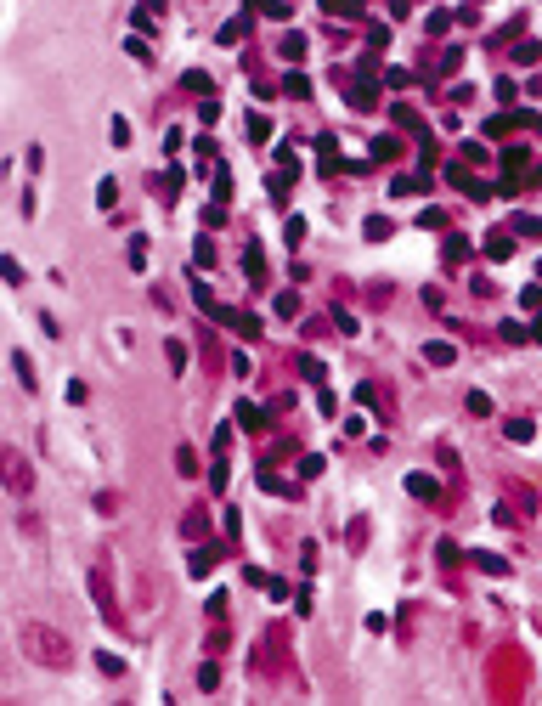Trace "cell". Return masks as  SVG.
Returning a JSON list of instances; mask_svg holds the SVG:
<instances>
[{
    "label": "cell",
    "mask_w": 542,
    "mask_h": 706,
    "mask_svg": "<svg viewBox=\"0 0 542 706\" xmlns=\"http://www.w3.org/2000/svg\"><path fill=\"white\" fill-rule=\"evenodd\" d=\"M23 655H28L34 667H51V673L74 667V644H68V633L46 628V622H23Z\"/></svg>",
    "instance_id": "6da1fadb"
},
{
    "label": "cell",
    "mask_w": 542,
    "mask_h": 706,
    "mask_svg": "<svg viewBox=\"0 0 542 706\" xmlns=\"http://www.w3.org/2000/svg\"><path fill=\"white\" fill-rule=\"evenodd\" d=\"M90 599H96V611H102V622L108 628H125V611H119V593H113V571H108V554L90 565Z\"/></svg>",
    "instance_id": "7a4b0ae2"
},
{
    "label": "cell",
    "mask_w": 542,
    "mask_h": 706,
    "mask_svg": "<svg viewBox=\"0 0 542 706\" xmlns=\"http://www.w3.org/2000/svg\"><path fill=\"white\" fill-rule=\"evenodd\" d=\"M0 486H6L11 497H28V492H34V464H28L17 447H0Z\"/></svg>",
    "instance_id": "3957f363"
},
{
    "label": "cell",
    "mask_w": 542,
    "mask_h": 706,
    "mask_svg": "<svg viewBox=\"0 0 542 706\" xmlns=\"http://www.w3.org/2000/svg\"><path fill=\"white\" fill-rule=\"evenodd\" d=\"M424 362H429V368H452V362H458V345H447V339H429V345H424Z\"/></svg>",
    "instance_id": "277c9868"
},
{
    "label": "cell",
    "mask_w": 542,
    "mask_h": 706,
    "mask_svg": "<svg viewBox=\"0 0 542 706\" xmlns=\"http://www.w3.org/2000/svg\"><path fill=\"white\" fill-rule=\"evenodd\" d=\"M407 492H412V497H424V503H435V497H441V486H435L429 474H407Z\"/></svg>",
    "instance_id": "5b68a950"
},
{
    "label": "cell",
    "mask_w": 542,
    "mask_h": 706,
    "mask_svg": "<svg viewBox=\"0 0 542 706\" xmlns=\"http://www.w3.org/2000/svg\"><path fill=\"white\" fill-rule=\"evenodd\" d=\"M486 254H491V260H509V254H514V237H509V232H491V237H486Z\"/></svg>",
    "instance_id": "8992f818"
},
{
    "label": "cell",
    "mask_w": 542,
    "mask_h": 706,
    "mask_svg": "<svg viewBox=\"0 0 542 706\" xmlns=\"http://www.w3.org/2000/svg\"><path fill=\"white\" fill-rule=\"evenodd\" d=\"M175 469L192 480V474H198V452H192V447H175Z\"/></svg>",
    "instance_id": "52a82bcc"
},
{
    "label": "cell",
    "mask_w": 542,
    "mask_h": 706,
    "mask_svg": "<svg viewBox=\"0 0 542 706\" xmlns=\"http://www.w3.org/2000/svg\"><path fill=\"white\" fill-rule=\"evenodd\" d=\"M11 368H17V385H23V390H34V368H28V356H23V351L11 356Z\"/></svg>",
    "instance_id": "ba28073f"
},
{
    "label": "cell",
    "mask_w": 542,
    "mask_h": 706,
    "mask_svg": "<svg viewBox=\"0 0 542 706\" xmlns=\"http://www.w3.org/2000/svg\"><path fill=\"white\" fill-rule=\"evenodd\" d=\"M283 57H288V63L306 57V34H283Z\"/></svg>",
    "instance_id": "9c48e42d"
},
{
    "label": "cell",
    "mask_w": 542,
    "mask_h": 706,
    "mask_svg": "<svg viewBox=\"0 0 542 706\" xmlns=\"http://www.w3.org/2000/svg\"><path fill=\"white\" fill-rule=\"evenodd\" d=\"M164 356H170V368H175V373L187 368V345H181V339H170V345H164Z\"/></svg>",
    "instance_id": "30bf717a"
},
{
    "label": "cell",
    "mask_w": 542,
    "mask_h": 706,
    "mask_svg": "<svg viewBox=\"0 0 542 706\" xmlns=\"http://www.w3.org/2000/svg\"><path fill=\"white\" fill-rule=\"evenodd\" d=\"M537 430H531V418H509V441H531Z\"/></svg>",
    "instance_id": "8fae6325"
},
{
    "label": "cell",
    "mask_w": 542,
    "mask_h": 706,
    "mask_svg": "<svg viewBox=\"0 0 542 706\" xmlns=\"http://www.w3.org/2000/svg\"><path fill=\"white\" fill-rule=\"evenodd\" d=\"M232 328H237V333H243V339H260V322H254V316H243V311L232 316Z\"/></svg>",
    "instance_id": "7c38bea8"
},
{
    "label": "cell",
    "mask_w": 542,
    "mask_h": 706,
    "mask_svg": "<svg viewBox=\"0 0 542 706\" xmlns=\"http://www.w3.org/2000/svg\"><path fill=\"white\" fill-rule=\"evenodd\" d=\"M469 412L486 418V412H491V395H486V390H469Z\"/></svg>",
    "instance_id": "4fadbf2b"
},
{
    "label": "cell",
    "mask_w": 542,
    "mask_h": 706,
    "mask_svg": "<svg viewBox=\"0 0 542 706\" xmlns=\"http://www.w3.org/2000/svg\"><path fill=\"white\" fill-rule=\"evenodd\" d=\"M401 153V142H395V136H379V142H373V158H395Z\"/></svg>",
    "instance_id": "5bb4252c"
},
{
    "label": "cell",
    "mask_w": 542,
    "mask_h": 706,
    "mask_svg": "<svg viewBox=\"0 0 542 706\" xmlns=\"http://www.w3.org/2000/svg\"><path fill=\"white\" fill-rule=\"evenodd\" d=\"M474 565H480V571H491V576H503V571H509L497 554H474Z\"/></svg>",
    "instance_id": "9a60e30c"
},
{
    "label": "cell",
    "mask_w": 542,
    "mask_h": 706,
    "mask_svg": "<svg viewBox=\"0 0 542 706\" xmlns=\"http://www.w3.org/2000/svg\"><path fill=\"white\" fill-rule=\"evenodd\" d=\"M198 684H204V690H215V684H221V667H215V661H204V667H198Z\"/></svg>",
    "instance_id": "2e32d148"
},
{
    "label": "cell",
    "mask_w": 542,
    "mask_h": 706,
    "mask_svg": "<svg viewBox=\"0 0 542 706\" xmlns=\"http://www.w3.org/2000/svg\"><path fill=\"white\" fill-rule=\"evenodd\" d=\"M503 164H509V175H520V170H526V164H531V158L520 153V147H509V153H503Z\"/></svg>",
    "instance_id": "e0dca14e"
},
{
    "label": "cell",
    "mask_w": 542,
    "mask_h": 706,
    "mask_svg": "<svg viewBox=\"0 0 542 706\" xmlns=\"http://www.w3.org/2000/svg\"><path fill=\"white\" fill-rule=\"evenodd\" d=\"M283 90H288V96H311V79H306V74H288V85H283Z\"/></svg>",
    "instance_id": "ac0fdd59"
},
{
    "label": "cell",
    "mask_w": 542,
    "mask_h": 706,
    "mask_svg": "<svg viewBox=\"0 0 542 706\" xmlns=\"http://www.w3.org/2000/svg\"><path fill=\"white\" fill-rule=\"evenodd\" d=\"M322 6H328V11H345V17H350V11H362V0H322Z\"/></svg>",
    "instance_id": "d6986e66"
},
{
    "label": "cell",
    "mask_w": 542,
    "mask_h": 706,
    "mask_svg": "<svg viewBox=\"0 0 542 706\" xmlns=\"http://www.w3.org/2000/svg\"><path fill=\"white\" fill-rule=\"evenodd\" d=\"M0 277H6V283H17V277H23V266H17V260H0Z\"/></svg>",
    "instance_id": "ffe728a7"
}]
</instances>
